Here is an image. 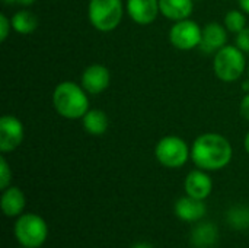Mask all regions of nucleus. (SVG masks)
<instances>
[{"label":"nucleus","mask_w":249,"mask_h":248,"mask_svg":"<svg viewBox=\"0 0 249 248\" xmlns=\"http://www.w3.org/2000/svg\"><path fill=\"white\" fill-rule=\"evenodd\" d=\"M184 189L187 196H191L194 199L206 200L213 190V181L210 175L204 170H194L191 171L185 181H184Z\"/></svg>","instance_id":"nucleus-12"},{"label":"nucleus","mask_w":249,"mask_h":248,"mask_svg":"<svg viewBox=\"0 0 249 248\" xmlns=\"http://www.w3.org/2000/svg\"><path fill=\"white\" fill-rule=\"evenodd\" d=\"M125 9L131 20L139 25H149L155 22L160 13L159 0H127Z\"/></svg>","instance_id":"nucleus-11"},{"label":"nucleus","mask_w":249,"mask_h":248,"mask_svg":"<svg viewBox=\"0 0 249 248\" xmlns=\"http://www.w3.org/2000/svg\"><path fill=\"white\" fill-rule=\"evenodd\" d=\"M10 29H12V20L4 13H1L0 15V41L1 42H4L7 39Z\"/></svg>","instance_id":"nucleus-22"},{"label":"nucleus","mask_w":249,"mask_h":248,"mask_svg":"<svg viewBox=\"0 0 249 248\" xmlns=\"http://www.w3.org/2000/svg\"><path fill=\"white\" fill-rule=\"evenodd\" d=\"M236 45L244 53H249V26L242 29L239 34H236Z\"/></svg>","instance_id":"nucleus-23"},{"label":"nucleus","mask_w":249,"mask_h":248,"mask_svg":"<svg viewBox=\"0 0 249 248\" xmlns=\"http://www.w3.org/2000/svg\"><path fill=\"white\" fill-rule=\"evenodd\" d=\"M123 0H89L88 18L90 25L99 32H111L123 20Z\"/></svg>","instance_id":"nucleus-3"},{"label":"nucleus","mask_w":249,"mask_h":248,"mask_svg":"<svg viewBox=\"0 0 249 248\" xmlns=\"http://www.w3.org/2000/svg\"><path fill=\"white\" fill-rule=\"evenodd\" d=\"M12 181V170L4 156L0 158V190H6Z\"/></svg>","instance_id":"nucleus-21"},{"label":"nucleus","mask_w":249,"mask_h":248,"mask_svg":"<svg viewBox=\"0 0 249 248\" xmlns=\"http://www.w3.org/2000/svg\"><path fill=\"white\" fill-rule=\"evenodd\" d=\"M25 137L22 121L15 115H3L0 118V151L1 153L13 152L20 146Z\"/></svg>","instance_id":"nucleus-8"},{"label":"nucleus","mask_w":249,"mask_h":248,"mask_svg":"<svg viewBox=\"0 0 249 248\" xmlns=\"http://www.w3.org/2000/svg\"><path fill=\"white\" fill-rule=\"evenodd\" d=\"M133 248H153L150 244H146V243H142V244H137V246H134Z\"/></svg>","instance_id":"nucleus-28"},{"label":"nucleus","mask_w":249,"mask_h":248,"mask_svg":"<svg viewBox=\"0 0 249 248\" xmlns=\"http://www.w3.org/2000/svg\"><path fill=\"white\" fill-rule=\"evenodd\" d=\"M13 1L20 4V6H31V4L35 3V0H13Z\"/></svg>","instance_id":"nucleus-26"},{"label":"nucleus","mask_w":249,"mask_h":248,"mask_svg":"<svg viewBox=\"0 0 249 248\" xmlns=\"http://www.w3.org/2000/svg\"><path fill=\"white\" fill-rule=\"evenodd\" d=\"M20 248H26V247H22V246H20Z\"/></svg>","instance_id":"nucleus-31"},{"label":"nucleus","mask_w":249,"mask_h":248,"mask_svg":"<svg viewBox=\"0 0 249 248\" xmlns=\"http://www.w3.org/2000/svg\"><path fill=\"white\" fill-rule=\"evenodd\" d=\"M89 94L82 85L64 80L60 82L53 92L54 110L67 120H79L89 111Z\"/></svg>","instance_id":"nucleus-2"},{"label":"nucleus","mask_w":249,"mask_h":248,"mask_svg":"<svg viewBox=\"0 0 249 248\" xmlns=\"http://www.w3.org/2000/svg\"><path fill=\"white\" fill-rule=\"evenodd\" d=\"M175 215L184 222H197L206 215L204 200L184 196L175 203Z\"/></svg>","instance_id":"nucleus-13"},{"label":"nucleus","mask_w":249,"mask_h":248,"mask_svg":"<svg viewBox=\"0 0 249 248\" xmlns=\"http://www.w3.org/2000/svg\"><path fill=\"white\" fill-rule=\"evenodd\" d=\"M82 123H83L86 133H89L92 136L105 134L108 130V126H109L108 115L105 114V111L98 110V108H93V110L89 108V111L82 117Z\"/></svg>","instance_id":"nucleus-16"},{"label":"nucleus","mask_w":249,"mask_h":248,"mask_svg":"<svg viewBox=\"0 0 249 248\" xmlns=\"http://www.w3.org/2000/svg\"><path fill=\"white\" fill-rule=\"evenodd\" d=\"M155 156L158 162L166 168H181L190 159L191 149L182 137L165 136L158 142Z\"/></svg>","instance_id":"nucleus-6"},{"label":"nucleus","mask_w":249,"mask_h":248,"mask_svg":"<svg viewBox=\"0 0 249 248\" xmlns=\"http://www.w3.org/2000/svg\"><path fill=\"white\" fill-rule=\"evenodd\" d=\"M160 15L166 19L178 22L188 19L194 10V0H159Z\"/></svg>","instance_id":"nucleus-15"},{"label":"nucleus","mask_w":249,"mask_h":248,"mask_svg":"<svg viewBox=\"0 0 249 248\" xmlns=\"http://www.w3.org/2000/svg\"><path fill=\"white\" fill-rule=\"evenodd\" d=\"M194 1H200V0H194Z\"/></svg>","instance_id":"nucleus-30"},{"label":"nucleus","mask_w":249,"mask_h":248,"mask_svg":"<svg viewBox=\"0 0 249 248\" xmlns=\"http://www.w3.org/2000/svg\"><path fill=\"white\" fill-rule=\"evenodd\" d=\"M244 148H245V151L249 153V132L247 133V136H245V140H244Z\"/></svg>","instance_id":"nucleus-27"},{"label":"nucleus","mask_w":249,"mask_h":248,"mask_svg":"<svg viewBox=\"0 0 249 248\" xmlns=\"http://www.w3.org/2000/svg\"><path fill=\"white\" fill-rule=\"evenodd\" d=\"M12 29L20 35H28L32 34L38 28V19L31 10H18L12 16Z\"/></svg>","instance_id":"nucleus-17"},{"label":"nucleus","mask_w":249,"mask_h":248,"mask_svg":"<svg viewBox=\"0 0 249 248\" xmlns=\"http://www.w3.org/2000/svg\"><path fill=\"white\" fill-rule=\"evenodd\" d=\"M241 10H244L247 15H249V0H238Z\"/></svg>","instance_id":"nucleus-25"},{"label":"nucleus","mask_w":249,"mask_h":248,"mask_svg":"<svg viewBox=\"0 0 249 248\" xmlns=\"http://www.w3.org/2000/svg\"><path fill=\"white\" fill-rule=\"evenodd\" d=\"M201 32L203 28L193 20V19H182L175 22L169 29V41L171 44L181 50V51H190L197 47H200L201 42Z\"/></svg>","instance_id":"nucleus-7"},{"label":"nucleus","mask_w":249,"mask_h":248,"mask_svg":"<svg viewBox=\"0 0 249 248\" xmlns=\"http://www.w3.org/2000/svg\"><path fill=\"white\" fill-rule=\"evenodd\" d=\"M228 222L232 228L245 229L249 228V209L244 206H235L228 212Z\"/></svg>","instance_id":"nucleus-20"},{"label":"nucleus","mask_w":249,"mask_h":248,"mask_svg":"<svg viewBox=\"0 0 249 248\" xmlns=\"http://www.w3.org/2000/svg\"><path fill=\"white\" fill-rule=\"evenodd\" d=\"M226 29L232 34H239L242 29L247 28V16H245V12L244 10H238V9H233V10H229L225 16V20H223Z\"/></svg>","instance_id":"nucleus-19"},{"label":"nucleus","mask_w":249,"mask_h":248,"mask_svg":"<svg viewBox=\"0 0 249 248\" xmlns=\"http://www.w3.org/2000/svg\"><path fill=\"white\" fill-rule=\"evenodd\" d=\"M109 83L111 73L104 64H90L83 70L80 76V85L89 95L102 94L109 86Z\"/></svg>","instance_id":"nucleus-9"},{"label":"nucleus","mask_w":249,"mask_h":248,"mask_svg":"<svg viewBox=\"0 0 249 248\" xmlns=\"http://www.w3.org/2000/svg\"><path fill=\"white\" fill-rule=\"evenodd\" d=\"M228 42V29L219 22H209L203 26L200 50L206 54H216Z\"/></svg>","instance_id":"nucleus-10"},{"label":"nucleus","mask_w":249,"mask_h":248,"mask_svg":"<svg viewBox=\"0 0 249 248\" xmlns=\"http://www.w3.org/2000/svg\"><path fill=\"white\" fill-rule=\"evenodd\" d=\"M233 149L231 142L219 133L200 134L191 146V159L197 168L219 171L232 161Z\"/></svg>","instance_id":"nucleus-1"},{"label":"nucleus","mask_w":249,"mask_h":248,"mask_svg":"<svg viewBox=\"0 0 249 248\" xmlns=\"http://www.w3.org/2000/svg\"><path fill=\"white\" fill-rule=\"evenodd\" d=\"M191 240L196 247H210L217 240V228L213 224H200L197 228H194Z\"/></svg>","instance_id":"nucleus-18"},{"label":"nucleus","mask_w":249,"mask_h":248,"mask_svg":"<svg viewBox=\"0 0 249 248\" xmlns=\"http://www.w3.org/2000/svg\"><path fill=\"white\" fill-rule=\"evenodd\" d=\"M239 111H241V115L249 121V92L242 98L241 105H239Z\"/></svg>","instance_id":"nucleus-24"},{"label":"nucleus","mask_w":249,"mask_h":248,"mask_svg":"<svg viewBox=\"0 0 249 248\" xmlns=\"http://www.w3.org/2000/svg\"><path fill=\"white\" fill-rule=\"evenodd\" d=\"M248 83H249V67H248Z\"/></svg>","instance_id":"nucleus-29"},{"label":"nucleus","mask_w":249,"mask_h":248,"mask_svg":"<svg viewBox=\"0 0 249 248\" xmlns=\"http://www.w3.org/2000/svg\"><path fill=\"white\" fill-rule=\"evenodd\" d=\"M26 205L23 191L19 187L9 186L1 194V210L7 218L20 216Z\"/></svg>","instance_id":"nucleus-14"},{"label":"nucleus","mask_w":249,"mask_h":248,"mask_svg":"<svg viewBox=\"0 0 249 248\" xmlns=\"http://www.w3.org/2000/svg\"><path fill=\"white\" fill-rule=\"evenodd\" d=\"M247 69L245 53L238 45H225L214 54L213 70L222 82L238 80Z\"/></svg>","instance_id":"nucleus-4"},{"label":"nucleus","mask_w":249,"mask_h":248,"mask_svg":"<svg viewBox=\"0 0 249 248\" xmlns=\"http://www.w3.org/2000/svg\"><path fill=\"white\" fill-rule=\"evenodd\" d=\"M15 237L22 247L39 248L48 237L47 222L35 213H23L15 224Z\"/></svg>","instance_id":"nucleus-5"}]
</instances>
